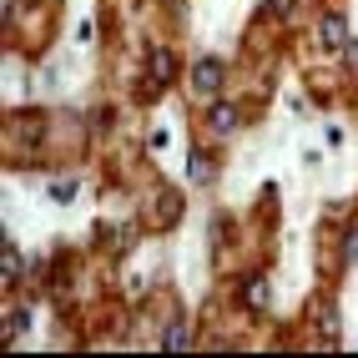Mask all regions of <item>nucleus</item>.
<instances>
[{"instance_id": "nucleus-7", "label": "nucleus", "mask_w": 358, "mask_h": 358, "mask_svg": "<svg viewBox=\"0 0 358 358\" xmlns=\"http://www.w3.org/2000/svg\"><path fill=\"white\" fill-rule=\"evenodd\" d=\"M187 172H192V182H212V157L197 147L192 157H187Z\"/></svg>"}, {"instance_id": "nucleus-3", "label": "nucleus", "mask_w": 358, "mask_h": 358, "mask_svg": "<svg viewBox=\"0 0 358 358\" xmlns=\"http://www.w3.org/2000/svg\"><path fill=\"white\" fill-rule=\"evenodd\" d=\"M207 122H212V131H217V136H227V131H237V122H243V111H237L232 101H212Z\"/></svg>"}, {"instance_id": "nucleus-14", "label": "nucleus", "mask_w": 358, "mask_h": 358, "mask_svg": "<svg viewBox=\"0 0 358 358\" xmlns=\"http://www.w3.org/2000/svg\"><path fill=\"white\" fill-rule=\"evenodd\" d=\"M348 262H358V227L348 232Z\"/></svg>"}, {"instance_id": "nucleus-8", "label": "nucleus", "mask_w": 358, "mask_h": 358, "mask_svg": "<svg viewBox=\"0 0 358 358\" xmlns=\"http://www.w3.org/2000/svg\"><path fill=\"white\" fill-rule=\"evenodd\" d=\"M0 273H6V278H20V252L10 248V237H6V248H0Z\"/></svg>"}, {"instance_id": "nucleus-6", "label": "nucleus", "mask_w": 358, "mask_h": 358, "mask_svg": "<svg viewBox=\"0 0 358 358\" xmlns=\"http://www.w3.org/2000/svg\"><path fill=\"white\" fill-rule=\"evenodd\" d=\"M243 298H248V308H268V278H262V273L248 278L243 282Z\"/></svg>"}, {"instance_id": "nucleus-10", "label": "nucleus", "mask_w": 358, "mask_h": 358, "mask_svg": "<svg viewBox=\"0 0 358 358\" xmlns=\"http://www.w3.org/2000/svg\"><path fill=\"white\" fill-rule=\"evenodd\" d=\"M318 333H323L328 343L338 338V313H333V308H318Z\"/></svg>"}, {"instance_id": "nucleus-1", "label": "nucleus", "mask_w": 358, "mask_h": 358, "mask_svg": "<svg viewBox=\"0 0 358 358\" xmlns=\"http://www.w3.org/2000/svg\"><path fill=\"white\" fill-rule=\"evenodd\" d=\"M192 86H197V96H217V86H222V61L217 56H202L192 66Z\"/></svg>"}, {"instance_id": "nucleus-5", "label": "nucleus", "mask_w": 358, "mask_h": 358, "mask_svg": "<svg viewBox=\"0 0 358 358\" xmlns=\"http://www.w3.org/2000/svg\"><path fill=\"white\" fill-rule=\"evenodd\" d=\"M157 217H162V222H177V217H182V192L166 187V192L157 197Z\"/></svg>"}, {"instance_id": "nucleus-11", "label": "nucleus", "mask_w": 358, "mask_h": 358, "mask_svg": "<svg viewBox=\"0 0 358 358\" xmlns=\"http://www.w3.org/2000/svg\"><path fill=\"white\" fill-rule=\"evenodd\" d=\"M288 10H293V0H262L257 15H262V20H278V15H288Z\"/></svg>"}, {"instance_id": "nucleus-12", "label": "nucleus", "mask_w": 358, "mask_h": 358, "mask_svg": "<svg viewBox=\"0 0 358 358\" xmlns=\"http://www.w3.org/2000/svg\"><path fill=\"white\" fill-rule=\"evenodd\" d=\"M51 197H56V202H71V197H76V182H56Z\"/></svg>"}, {"instance_id": "nucleus-13", "label": "nucleus", "mask_w": 358, "mask_h": 358, "mask_svg": "<svg viewBox=\"0 0 358 358\" xmlns=\"http://www.w3.org/2000/svg\"><path fill=\"white\" fill-rule=\"evenodd\" d=\"M343 66L358 71V45H353V41H343Z\"/></svg>"}, {"instance_id": "nucleus-2", "label": "nucleus", "mask_w": 358, "mask_h": 358, "mask_svg": "<svg viewBox=\"0 0 358 358\" xmlns=\"http://www.w3.org/2000/svg\"><path fill=\"white\" fill-rule=\"evenodd\" d=\"M172 76H177V56L166 51V45H157V51H152V81H147V91L172 86Z\"/></svg>"}, {"instance_id": "nucleus-9", "label": "nucleus", "mask_w": 358, "mask_h": 358, "mask_svg": "<svg viewBox=\"0 0 358 358\" xmlns=\"http://www.w3.org/2000/svg\"><path fill=\"white\" fill-rule=\"evenodd\" d=\"M162 348H172V353H182V348H192V343H187V323H172V328H166V338H162Z\"/></svg>"}, {"instance_id": "nucleus-4", "label": "nucleus", "mask_w": 358, "mask_h": 358, "mask_svg": "<svg viewBox=\"0 0 358 358\" xmlns=\"http://www.w3.org/2000/svg\"><path fill=\"white\" fill-rule=\"evenodd\" d=\"M318 36H323V45H338V51H343V41H348V20H343V15H323Z\"/></svg>"}]
</instances>
